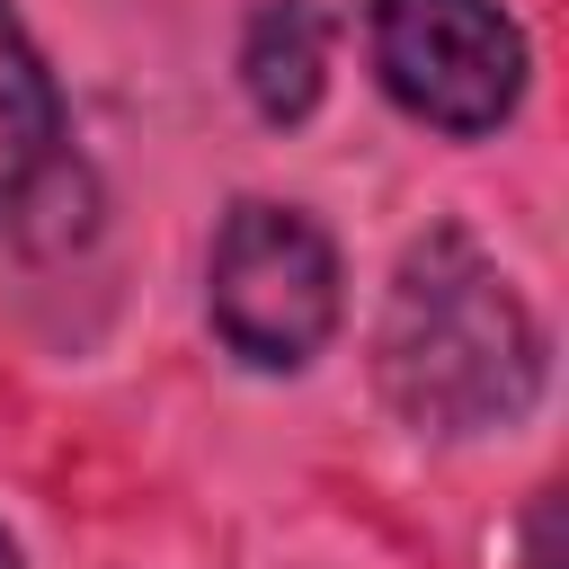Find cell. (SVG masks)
I'll use <instances>...</instances> for the list:
<instances>
[{
	"label": "cell",
	"instance_id": "obj_3",
	"mask_svg": "<svg viewBox=\"0 0 569 569\" xmlns=\"http://www.w3.org/2000/svg\"><path fill=\"white\" fill-rule=\"evenodd\" d=\"M373 71L436 133H498L525 98V36L498 0H373Z\"/></svg>",
	"mask_w": 569,
	"mask_h": 569
},
{
	"label": "cell",
	"instance_id": "obj_1",
	"mask_svg": "<svg viewBox=\"0 0 569 569\" xmlns=\"http://www.w3.org/2000/svg\"><path fill=\"white\" fill-rule=\"evenodd\" d=\"M373 382L427 436H480L533 409L542 391V320L498 276L471 231H427L400 249L382 320H373Z\"/></svg>",
	"mask_w": 569,
	"mask_h": 569
},
{
	"label": "cell",
	"instance_id": "obj_2",
	"mask_svg": "<svg viewBox=\"0 0 569 569\" xmlns=\"http://www.w3.org/2000/svg\"><path fill=\"white\" fill-rule=\"evenodd\" d=\"M213 329L231 356L293 373L338 329V249L302 204H231L213 231Z\"/></svg>",
	"mask_w": 569,
	"mask_h": 569
},
{
	"label": "cell",
	"instance_id": "obj_5",
	"mask_svg": "<svg viewBox=\"0 0 569 569\" xmlns=\"http://www.w3.org/2000/svg\"><path fill=\"white\" fill-rule=\"evenodd\" d=\"M53 133H62V107H53V80L18 27V9L0 0V196H18L44 160H53Z\"/></svg>",
	"mask_w": 569,
	"mask_h": 569
},
{
	"label": "cell",
	"instance_id": "obj_6",
	"mask_svg": "<svg viewBox=\"0 0 569 569\" xmlns=\"http://www.w3.org/2000/svg\"><path fill=\"white\" fill-rule=\"evenodd\" d=\"M0 569H18V551H9V542H0Z\"/></svg>",
	"mask_w": 569,
	"mask_h": 569
},
{
	"label": "cell",
	"instance_id": "obj_4",
	"mask_svg": "<svg viewBox=\"0 0 569 569\" xmlns=\"http://www.w3.org/2000/svg\"><path fill=\"white\" fill-rule=\"evenodd\" d=\"M320 71H329V18L311 0H267L240 36V89L267 124H293L311 116L320 98Z\"/></svg>",
	"mask_w": 569,
	"mask_h": 569
}]
</instances>
